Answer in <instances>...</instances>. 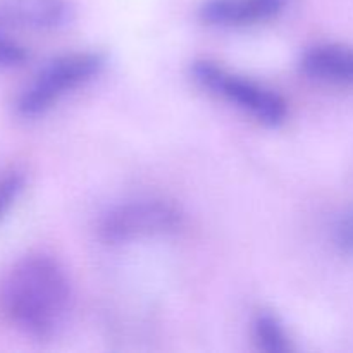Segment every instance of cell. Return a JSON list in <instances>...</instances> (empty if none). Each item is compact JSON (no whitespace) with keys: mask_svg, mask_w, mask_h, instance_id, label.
<instances>
[{"mask_svg":"<svg viewBox=\"0 0 353 353\" xmlns=\"http://www.w3.org/2000/svg\"><path fill=\"white\" fill-rule=\"evenodd\" d=\"M192 79L216 99L234 107L265 128H279L288 119V103L271 86L231 71L219 62L200 59L190 68Z\"/></svg>","mask_w":353,"mask_h":353,"instance_id":"3","label":"cell"},{"mask_svg":"<svg viewBox=\"0 0 353 353\" xmlns=\"http://www.w3.org/2000/svg\"><path fill=\"white\" fill-rule=\"evenodd\" d=\"M30 54L24 45L14 40L7 33H3L2 26H0V71H7V69H16L28 62Z\"/></svg>","mask_w":353,"mask_h":353,"instance_id":"10","label":"cell"},{"mask_svg":"<svg viewBox=\"0 0 353 353\" xmlns=\"http://www.w3.org/2000/svg\"><path fill=\"white\" fill-rule=\"evenodd\" d=\"M24 186H26V176L17 169L0 176V221L12 209L21 193L24 192Z\"/></svg>","mask_w":353,"mask_h":353,"instance_id":"9","label":"cell"},{"mask_svg":"<svg viewBox=\"0 0 353 353\" xmlns=\"http://www.w3.org/2000/svg\"><path fill=\"white\" fill-rule=\"evenodd\" d=\"M290 0H202L199 19L219 30H240L276 19Z\"/></svg>","mask_w":353,"mask_h":353,"instance_id":"5","label":"cell"},{"mask_svg":"<svg viewBox=\"0 0 353 353\" xmlns=\"http://www.w3.org/2000/svg\"><path fill=\"white\" fill-rule=\"evenodd\" d=\"M300 71L323 85L353 86V45L317 43L305 48L300 57Z\"/></svg>","mask_w":353,"mask_h":353,"instance_id":"7","label":"cell"},{"mask_svg":"<svg viewBox=\"0 0 353 353\" xmlns=\"http://www.w3.org/2000/svg\"><path fill=\"white\" fill-rule=\"evenodd\" d=\"M334 245L341 254L353 255V205L343 212L334 226Z\"/></svg>","mask_w":353,"mask_h":353,"instance_id":"11","label":"cell"},{"mask_svg":"<svg viewBox=\"0 0 353 353\" xmlns=\"http://www.w3.org/2000/svg\"><path fill=\"white\" fill-rule=\"evenodd\" d=\"M69 0H0V26L28 31H55L72 19Z\"/></svg>","mask_w":353,"mask_h":353,"instance_id":"6","label":"cell"},{"mask_svg":"<svg viewBox=\"0 0 353 353\" xmlns=\"http://www.w3.org/2000/svg\"><path fill=\"white\" fill-rule=\"evenodd\" d=\"M72 283L64 265L47 254L16 262L0 283V312L31 340L57 336L72 310Z\"/></svg>","mask_w":353,"mask_h":353,"instance_id":"1","label":"cell"},{"mask_svg":"<svg viewBox=\"0 0 353 353\" xmlns=\"http://www.w3.org/2000/svg\"><path fill=\"white\" fill-rule=\"evenodd\" d=\"M183 226V212L164 199H134L110 207L99 223V236L109 245H126L168 236Z\"/></svg>","mask_w":353,"mask_h":353,"instance_id":"4","label":"cell"},{"mask_svg":"<svg viewBox=\"0 0 353 353\" xmlns=\"http://www.w3.org/2000/svg\"><path fill=\"white\" fill-rule=\"evenodd\" d=\"M107 57L97 50H76L45 62L17 93L14 112L21 119H38L59 102L83 88L105 69Z\"/></svg>","mask_w":353,"mask_h":353,"instance_id":"2","label":"cell"},{"mask_svg":"<svg viewBox=\"0 0 353 353\" xmlns=\"http://www.w3.org/2000/svg\"><path fill=\"white\" fill-rule=\"evenodd\" d=\"M252 336L255 345L264 353H290L293 352V340L285 323L276 314L262 310L254 317Z\"/></svg>","mask_w":353,"mask_h":353,"instance_id":"8","label":"cell"}]
</instances>
